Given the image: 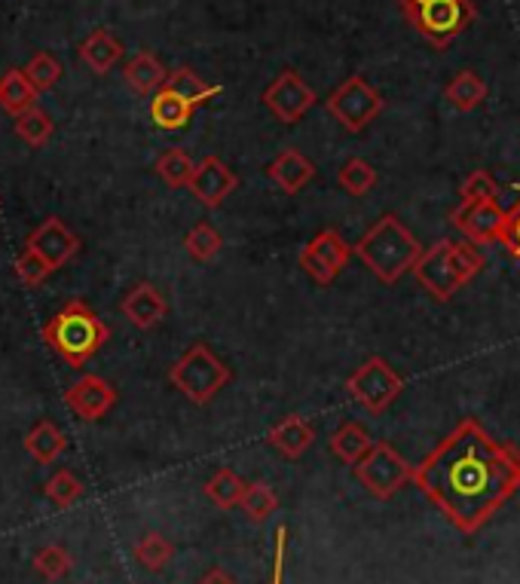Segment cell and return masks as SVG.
<instances>
[{
	"label": "cell",
	"mask_w": 520,
	"mask_h": 584,
	"mask_svg": "<svg viewBox=\"0 0 520 584\" xmlns=\"http://www.w3.org/2000/svg\"><path fill=\"white\" fill-rule=\"evenodd\" d=\"M414 483L459 533L475 535L518 495L520 450L462 420L414 469Z\"/></svg>",
	"instance_id": "cell-1"
},
{
	"label": "cell",
	"mask_w": 520,
	"mask_h": 584,
	"mask_svg": "<svg viewBox=\"0 0 520 584\" xmlns=\"http://www.w3.org/2000/svg\"><path fill=\"white\" fill-rule=\"evenodd\" d=\"M40 334L68 368H86L111 340V328L83 300L64 304L62 313H55Z\"/></svg>",
	"instance_id": "cell-2"
},
{
	"label": "cell",
	"mask_w": 520,
	"mask_h": 584,
	"mask_svg": "<svg viewBox=\"0 0 520 584\" xmlns=\"http://www.w3.org/2000/svg\"><path fill=\"white\" fill-rule=\"evenodd\" d=\"M356 257L365 267L383 281V285H395L405 273L414 269V264L422 255L417 236L398 221L395 215H383L374 227L356 242Z\"/></svg>",
	"instance_id": "cell-3"
},
{
	"label": "cell",
	"mask_w": 520,
	"mask_h": 584,
	"mask_svg": "<svg viewBox=\"0 0 520 584\" xmlns=\"http://www.w3.org/2000/svg\"><path fill=\"white\" fill-rule=\"evenodd\" d=\"M169 380L193 404H208L215 401L217 392H224V386L233 380L230 368L212 352V346L193 344L184 356L172 365Z\"/></svg>",
	"instance_id": "cell-4"
},
{
	"label": "cell",
	"mask_w": 520,
	"mask_h": 584,
	"mask_svg": "<svg viewBox=\"0 0 520 584\" xmlns=\"http://www.w3.org/2000/svg\"><path fill=\"white\" fill-rule=\"evenodd\" d=\"M405 16L414 31H419L431 47L447 50L475 22L478 10L471 0H426L417 7H407Z\"/></svg>",
	"instance_id": "cell-5"
},
{
	"label": "cell",
	"mask_w": 520,
	"mask_h": 584,
	"mask_svg": "<svg viewBox=\"0 0 520 584\" xmlns=\"http://www.w3.org/2000/svg\"><path fill=\"white\" fill-rule=\"evenodd\" d=\"M328 114L340 123L346 132H365V129L386 111V99L380 95V90H374L368 80L361 74H353L343 80L337 90L330 92L325 99Z\"/></svg>",
	"instance_id": "cell-6"
},
{
	"label": "cell",
	"mask_w": 520,
	"mask_h": 584,
	"mask_svg": "<svg viewBox=\"0 0 520 584\" xmlns=\"http://www.w3.org/2000/svg\"><path fill=\"white\" fill-rule=\"evenodd\" d=\"M346 392L353 395V401L361 404L368 413H383L398 401V395L405 392V380L395 373V368L380 356H370L361 368H356L346 377Z\"/></svg>",
	"instance_id": "cell-7"
},
{
	"label": "cell",
	"mask_w": 520,
	"mask_h": 584,
	"mask_svg": "<svg viewBox=\"0 0 520 584\" xmlns=\"http://www.w3.org/2000/svg\"><path fill=\"white\" fill-rule=\"evenodd\" d=\"M353 469H356L358 483L374 499H392L405 483L414 481V465L392 444H386V441H377L365 457L358 459Z\"/></svg>",
	"instance_id": "cell-8"
},
{
	"label": "cell",
	"mask_w": 520,
	"mask_h": 584,
	"mask_svg": "<svg viewBox=\"0 0 520 584\" xmlns=\"http://www.w3.org/2000/svg\"><path fill=\"white\" fill-rule=\"evenodd\" d=\"M261 99H264V107L269 114L276 116L279 123H285V126H294L297 120H304L318 102L316 90L297 71H282L264 90Z\"/></svg>",
	"instance_id": "cell-9"
},
{
	"label": "cell",
	"mask_w": 520,
	"mask_h": 584,
	"mask_svg": "<svg viewBox=\"0 0 520 584\" xmlns=\"http://www.w3.org/2000/svg\"><path fill=\"white\" fill-rule=\"evenodd\" d=\"M356 255L337 229H322L316 239L300 248V269L316 285H330L340 276L349 257Z\"/></svg>",
	"instance_id": "cell-10"
},
{
	"label": "cell",
	"mask_w": 520,
	"mask_h": 584,
	"mask_svg": "<svg viewBox=\"0 0 520 584\" xmlns=\"http://www.w3.org/2000/svg\"><path fill=\"white\" fill-rule=\"evenodd\" d=\"M450 239H438L429 248H422V255L414 264V279L426 288V291L438 300V304H447V300H453V294L462 288V281H459L457 269H453V260H450Z\"/></svg>",
	"instance_id": "cell-11"
},
{
	"label": "cell",
	"mask_w": 520,
	"mask_h": 584,
	"mask_svg": "<svg viewBox=\"0 0 520 584\" xmlns=\"http://www.w3.org/2000/svg\"><path fill=\"white\" fill-rule=\"evenodd\" d=\"M450 224L471 245H490V242H502L506 236L508 212L499 203H459L450 212Z\"/></svg>",
	"instance_id": "cell-12"
},
{
	"label": "cell",
	"mask_w": 520,
	"mask_h": 584,
	"mask_svg": "<svg viewBox=\"0 0 520 584\" xmlns=\"http://www.w3.org/2000/svg\"><path fill=\"white\" fill-rule=\"evenodd\" d=\"M236 187H239L236 172L221 156H205L203 163H196V172H193V181L187 191L205 208H217V205H224L227 196L236 193Z\"/></svg>",
	"instance_id": "cell-13"
},
{
	"label": "cell",
	"mask_w": 520,
	"mask_h": 584,
	"mask_svg": "<svg viewBox=\"0 0 520 584\" xmlns=\"http://www.w3.org/2000/svg\"><path fill=\"white\" fill-rule=\"evenodd\" d=\"M64 404L71 407L83 422H95L116 404V389L104 377L86 373L64 392Z\"/></svg>",
	"instance_id": "cell-14"
},
{
	"label": "cell",
	"mask_w": 520,
	"mask_h": 584,
	"mask_svg": "<svg viewBox=\"0 0 520 584\" xmlns=\"http://www.w3.org/2000/svg\"><path fill=\"white\" fill-rule=\"evenodd\" d=\"M28 248H34L40 255L50 260L52 267L62 269L71 257H77L80 252V239H77V233L64 227L59 217H47L38 229H31V236H28Z\"/></svg>",
	"instance_id": "cell-15"
},
{
	"label": "cell",
	"mask_w": 520,
	"mask_h": 584,
	"mask_svg": "<svg viewBox=\"0 0 520 584\" xmlns=\"http://www.w3.org/2000/svg\"><path fill=\"white\" fill-rule=\"evenodd\" d=\"M120 309H123V316H126L135 328L151 330L163 321L165 313H169V304H165L160 288H153L151 281H141V285H135V288L123 297Z\"/></svg>",
	"instance_id": "cell-16"
},
{
	"label": "cell",
	"mask_w": 520,
	"mask_h": 584,
	"mask_svg": "<svg viewBox=\"0 0 520 584\" xmlns=\"http://www.w3.org/2000/svg\"><path fill=\"white\" fill-rule=\"evenodd\" d=\"M267 175L279 191L297 193L304 191L306 184L316 178V165L309 163L300 151L288 147V151H282L279 156L267 165Z\"/></svg>",
	"instance_id": "cell-17"
},
{
	"label": "cell",
	"mask_w": 520,
	"mask_h": 584,
	"mask_svg": "<svg viewBox=\"0 0 520 584\" xmlns=\"http://www.w3.org/2000/svg\"><path fill=\"white\" fill-rule=\"evenodd\" d=\"M269 447H276L282 457L285 459H300L309 450V447L316 444V429L304 420V417H285L282 422H276L267 434Z\"/></svg>",
	"instance_id": "cell-18"
},
{
	"label": "cell",
	"mask_w": 520,
	"mask_h": 584,
	"mask_svg": "<svg viewBox=\"0 0 520 584\" xmlns=\"http://www.w3.org/2000/svg\"><path fill=\"white\" fill-rule=\"evenodd\" d=\"M123 80H126L129 90L139 92V95H156L165 86L169 71H165L163 62L153 52H139L123 68Z\"/></svg>",
	"instance_id": "cell-19"
},
{
	"label": "cell",
	"mask_w": 520,
	"mask_h": 584,
	"mask_svg": "<svg viewBox=\"0 0 520 584\" xmlns=\"http://www.w3.org/2000/svg\"><path fill=\"white\" fill-rule=\"evenodd\" d=\"M80 59H83V64L90 68L92 74H108L123 59V43L111 31L99 28L80 43Z\"/></svg>",
	"instance_id": "cell-20"
},
{
	"label": "cell",
	"mask_w": 520,
	"mask_h": 584,
	"mask_svg": "<svg viewBox=\"0 0 520 584\" xmlns=\"http://www.w3.org/2000/svg\"><path fill=\"white\" fill-rule=\"evenodd\" d=\"M38 95L40 92L31 86L26 68H13V71H7V74L0 76V107L10 116L26 114L28 107H34Z\"/></svg>",
	"instance_id": "cell-21"
},
{
	"label": "cell",
	"mask_w": 520,
	"mask_h": 584,
	"mask_svg": "<svg viewBox=\"0 0 520 584\" xmlns=\"http://www.w3.org/2000/svg\"><path fill=\"white\" fill-rule=\"evenodd\" d=\"M445 99L450 102V107H457L459 114H471L487 102V83L475 71H459L445 86Z\"/></svg>",
	"instance_id": "cell-22"
},
{
	"label": "cell",
	"mask_w": 520,
	"mask_h": 584,
	"mask_svg": "<svg viewBox=\"0 0 520 584\" xmlns=\"http://www.w3.org/2000/svg\"><path fill=\"white\" fill-rule=\"evenodd\" d=\"M193 107L191 102H184L181 95L169 90H160L151 99V120L165 132H175V129H184L193 120Z\"/></svg>",
	"instance_id": "cell-23"
},
{
	"label": "cell",
	"mask_w": 520,
	"mask_h": 584,
	"mask_svg": "<svg viewBox=\"0 0 520 584\" xmlns=\"http://www.w3.org/2000/svg\"><path fill=\"white\" fill-rule=\"evenodd\" d=\"M68 438L59 432V426L50 420H40L26 438V450L31 453V459H38L40 465H50L55 459L62 457Z\"/></svg>",
	"instance_id": "cell-24"
},
{
	"label": "cell",
	"mask_w": 520,
	"mask_h": 584,
	"mask_svg": "<svg viewBox=\"0 0 520 584\" xmlns=\"http://www.w3.org/2000/svg\"><path fill=\"white\" fill-rule=\"evenodd\" d=\"M163 90L175 92V95H181L184 102H191L193 107H200V104L212 102L215 99L217 86H212V83H205L203 76L196 74L193 68H175V71H169V80H165Z\"/></svg>",
	"instance_id": "cell-25"
},
{
	"label": "cell",
	"mask_w": 520,
	"mask_h": 584,
	"mask_svg": "<svg viewBox=\"0 0 520 584\" xmlns=\"http://www.w3.org/2000/svg\"><path fill=\"white\" fill-rule=\"evenodd\" d=\"M370 447H374V441L365 432V426H358V422H343L340 429L330 434V453L340 462H346V465H356Z\"/></svg>",
	"instance_id": "cell-26"
},
{
	"label": "cell",
	"mask_w": 520,
	"mask_h": 584,
	"mask_svg": "<svg viewBox=\"0 0 520 584\" xmlns=\"http://www.w3.org/2000/svg\"><path fill=\"white\" fill-rule=\"evenodd\" d=\"M245 490H248V483L242 481L233 469H217L215 474L205 481V495H208L221 511L239 509Z\"/></svg>",
	"instance_id": "cell-27"
},
{
	"label": "cell",
	"mask_w": 520,
	"mask_h": 584,
	"mask_svg": "<svg viewBox=\"0 0 520 584\" xmlns=\"http://www.w3.org/2000/svg\"><path fill=\"white\" fill-rule=\"evenodd\" d=\"M239 509L252 523H264L276 514V509H279V495H276V490H273L269 483L254 481L248 483V490L242 495Z\"/></svg>",
	"instance_id": "cell-28"
},
{
	"label": "cell",
	"mask_w": 520,
	"mask_h": 584,
	"mask_svg": "<svg viewBox=\"0 0 520 584\" xmlns=\"http://www.w3.org/2000/svg\"><path fill=\"white\" fill-rule=\"evenodd\" d=\"M193 172H196V163L191 160V153L181 151V147H172V151H165L163 156L156 160V175H160L172 191L191 187Z\"/></svg>",
	"instance_id": "cell-29"
},
{
	"label": "cell",
	"mask_w": 520,
	"mask_h": 584,
	"mask_svg": "<svg viewBox=\"0 0 520 584\" xmlns=\"http://www.w3.org/2000/svg\"><path fill=\"white\" fill-rule=\"evenodd\" d=\"M13 120H16V135L26 141L28 147H47V144H50L55 126H52V116L47 114V111H40L38 104L28 107L26 114L13 116Z\"/></svg>",
	"instance_id": "cell-30"
},
{
	"label": "cell",
	"mask_w": 520,
	"mask_h": 584,
	"mask_svg": "<svg viewBox=\"0 0 520 584\" xmlns=\"http://www.w3.org/2000/svg\"><path fill=\"white\" fill-rule=\"evenodd\" d=\"M175 557V545L160 533H147L141 535L139 545H135V560H139L144 570L160 572L169 566V560Z\"/></svg>",
	"instance_id": "cell-31"
},
{
	"label": "cell",
	"mask_w": 520,
	"mask_h": 584,
	"mask_svg": "<svg viewBox=\"0 0 520 584\" xmlns=\"http://www.w3.org/2000/svg\"><path fill=\"white\" fill-rule=\"evenodd\" d=\"M184 248H187V255H191L196 264H208V260H215L217 252L224 248V239H221V233H217L212 224H196V227L187 233Z\"/></svg>",
	"instance_id": "cell-32"
},
{
	"label": "cell",
	"mask_w": 520,
	"mask_h": 584,
	"mask_svg": "<svg viewBox=\"0 0 520 584\" xmlns=\"http://www.w3.org/2000/svg\"><path fill=\"white\" fill-rule=\"evenodd\" d=\"M337 181H340V187L349 196H365V193L374 191V184H377V168L368 163V160H349V163L343 165L340 172H337Z\"/></svg>",
	"instance_id": "cell-33"
},
{
	"label": "cell",
	"mask_w": 520,
	"mask_h": 584,
	"mask_svg": "<svg viewBox=\"0 0 520 584\" xmlns=\"http://www.w3.org/2000/svg\"><path fill=\"white\" fill-rule=\"evenodd\" d=\"M43 493H47V499H50L55 509H71L74 502H80V495H83V483H80L74 471L62 469L47 481Z\"/></svg>",
	"instance_id": "cell-34"
},
{
	"label": "cell",
	"mask_w": 520,
	"mask_h": 584,
	"mask_svg": "<svg viewBox=\"0 0 520 584\" xmlns=\"http://www.w3.org/2000/svg\"><path fill=\"white\" fill-rule=\"evenodd\" d=\"M16 276H19V281L22 285H28V288H38V285H43V281L50 279L52 273H55V267H52L47 257L40 255V252H34V248H28L22 255L16 257Z\"/></svg>",
	"instance_id": "cell-35"
},
{
	"label": "cell",
	"mask_w": 520,
	"mask_h": 584,
	"mask_svg": "<svg viewBox=\"0 0 520 584\" xmlns=\"http://www.w3.org/2000/svg\"><path fill=\"white\" fill-rule=\"evenodd\" d=\"M34 570H38L47 582H59V578H64L68 572L74 570V560H71V554H68L62 545H47L38 551Z\"/></svg>",
	"instance_id": "cell-36"
},
{
	"label": "cell",
	"mask_w": 520,
	"mask_h": 584,
	"mask_svg": "<svg viewBox=\"0 0 520 584\" xmlns=\"http://www.w3.org/2000/svg\"><path fill=\"white\" fill-rule=\"evenodd\" d=\"M26 74H28V80H31V86H34V90L47 92L59 83V76H62V64L55 62L50 52H38V55L26 64Z\"/></svg>",
	"instance_id": "cell-37"
},
{
	"label": "cell",
	"mask_w": 520,
	"mask_h": 584,
	"mask_svg": "<svg viewBox=\"0 0 520 584\" xmlns=\"http://www.w3.org/2000/svg\"><path fill=\"white\" fill-rule=\"evenodd\" d=\"M459 196H462V203H496L499 184H496L487 168H478V172H471L469 178L462 181Z\"/></svg>",
	"instance_id": "cell-38"
},
{
	"label": "cell",
	"mask_w": 520,
	"mask_h": 584,
	"mask_svg": "<svg viewBox=\"0 0 520 584\" xmlns=\"http://www.w3.org/2000/svg\"><path fill=\"white\" fill-rule=\"evenodd\" d=\"M450 260H453V269H457L462 285H469L483 269V255L471 242H453V245H450Z\"/></svg>",
	"instance_id": "cell-39"
},
{
	"label": "cell",
	"mask_w": 520,
	"mask_h": 584,
	"mask_svg": "<svg viewBox=\"0 0 520 584\" xmlns=\"http://www.w3.org/2000/svg\"><path fill=\"white\" fill-rule=\"evenodd\" d=\"M502 245L506 252L514 260H520V203L508 212V224H506V236H502Z\"/></svg>",
	"instance_id": "cell-40"
},
{
	"label": "cell",
	"mask_w": 520,
	"mask_h": 584,
	"mask_svg": "<svg viewBox=\"0 0 520 584\" xmlns=\"http://www.w3.org/2000/svg\"><path fill=\"white\" fill-rule=\"evenodd\" d=\"M285 547H288V530L282 526L279 542H276V557H273V578H269V584H285Z\"/></svg>",
	"instance_id": "cell-41"
},
{
	"label": "cell",
	"mask_w": 520,
	"mask_h": 584,
	"mask_svg": "<svg viewBox=\"0 0 520 584\" xmlns=\"http://www.w3.org/2000/svg\"><path fill=\"white\" fill-rule=\"evenodd\" d=\"M200 584H236V578L224 570H208L205 572V578Z\"/></svg>",
	"instance_id": "cell-42"
},
{
	"label": "cell",
	"mask_w": 520,
	"mask_h": 584,
	"mask_svg": "<svg viewBox=\"0 0 520 584\" xmlns=\"http://www.w3.org/2000/svg\"><path fill=\"white\" fill-rule=\"evenodd\" d=\"M401 3V10H407V7H417V3H426V0H398Z\"/></svg>",
	"instance_id": "cell-43"
}]
</instances>
